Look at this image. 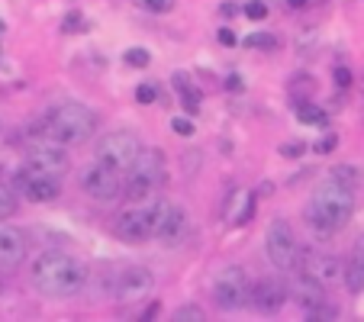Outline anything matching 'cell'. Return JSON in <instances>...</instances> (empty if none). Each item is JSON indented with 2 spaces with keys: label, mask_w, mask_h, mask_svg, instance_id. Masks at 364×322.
I'll use <instances>...</instances> for the list:
<instances>
[{
  "label": "cell",
  "mask_w": 364,
  "mask_h": 322,
  "mask_svg": "<svg viewBox=\"0 0 364 322\" xmlns=\"http://www.w3.org/2000/svg\"><path fill=\"white\" fill-rule=\"evenodd\" d=\"M361 81H364V77H361Z\"/></svg>",
  "instance_id": "40"
},
{
  "label": "cell",
  "mask_w": 364,
  "mask_h": 322,
  "mask_svg": "<svg viewBox=\"0 0 364 322\" xmlns=\"http://www.w3.org/2000/svg\"><path fill=\"white\" fill-rule=\"evenodd\" d=\"M336 145H338V136H336V132H329V136H323L316 145H313V149H316L319 155H329V151L336 149Z\"/></svg>",
  "instance_id": "29"
},
{
  "label": "cell",
  "mask_w": 364,
  "mask_h": 322,
  "mask_svg": "<svg viewBox=\"0 0 364 322\" xmlns=\"http://www.w3.org/2000/svg\"><path fill=\"white\" fill-rule=\"evenodd\" d=\"M332 77H336V84H338V87H351V71L348 68H342V65H338V68H336V75H332Z\"/></svg>",
  "instance_id": "32"
},
{
  "label": "cell",
  "mask_w": 364,
  "mask_h": 322,
  "mask_svg": "<svg viewBox=\"0 0 364 322\" xmlns=\"http://www.w3.org/2000/svg\"><path fill=\"white\" fill-rule=\"evenodd\" d=\"M139 151H142V145H139V139L132 136V132L113 129V132H107V136L97 142L94 158H97V161H103V165H110L113 171L126 174L132 165H136Z\"/></svg>",
  "instance_id": "6"
},
{
  "label": "cell",
  "mask_w": 364,
  "mask_h": 322,
  "mask_svg": "<svg viewBox=\"0 0 364 322\" xmlns=\"http://www.w3.org/2000/svg\"><path fill=\"white\" fill-rule=\"evenodd\" d=\"M26 165L36 168V171H46V174L62 178V174L71 168V161H68V151H65L62 142H55V139H42V142H36L33 149L26 151Z\"/></svg>",
  "instance_id": "12"
},
{
  "label": "cell",
  "mask_w": 364,
  "mask_h": 322,
  "mask_svg": "<svg viewBox=\"0 0 364 322\" xmlns=\"http://www.w3.org/2000/svg\"><path fill=\"white\" fill-rule=\"evenodd\" d=\"M342 281H345V287H348V294H361L364 290V261L351 258L348 264H345Z\"/></svg>",
  "instance_id": "20"
},
{
  "label": "cell",
  "mask_w": 364,
  "mask_h": 322,
  "mask_svg": "<svg viewBox=\"0 0 364 322\" xmlns=\"http://www.w3.org/2000/svg\"><path fill=\"white\" fill-rule=\"evenodd\" d=\"M97 132V113L77 100L55 103L42 119V136L62 145H81Z\"/></svg>",
  "instance_id": "3"
},
{
  "label": "cell",
  "mask_w": 364,
  "mask_h": 322,
  "mask_svg": "<svg viewBox=\"0 0 364 322\" xmlns=\"http://www.w3.org/2000/svg\"><path fill=\"white\" fill-rule=\"evenodd\" d=\"M248 290H252V281H248L245 267L229 264L213 281V300L220 309H239L248 303Z\"/></svg>",
  "instance_id": "9"
},
{
  "label": "cell",
  "mask_w": 364,
  "mask_h": 322,
  "mask_svg": "<svg viewBox=\"0 0 364 322\" xmlns=\"http://www.w3.org/2000/svg\"><path fill=\"white\" fill-rule=\"evenodd\" d=\"M351 258L364 261V235H361V239H358V242H355V254H351Z\"/></svg>",
  "instance_id": "36"
},
{
  "label": "cell",
  "mask_w": 364,
  "mask_h": 322,
  "mask_svg": "<svg viewBox=\"0 0 364 322\" xmlns=\"http://www.w3.org/2000/svg\"><path fill=\"white\" fill-rule=\"evenodd\" d=\"M242 14H245L248 20H268V4H264V0H248L245 7H242Z\"/></svg>",
  "instance_id": "24"
},
{
  "label": "cell",
  "mask_w": 364,
  "mask_h": 322,
  "mask_svg": "<svg viewBox=\"0 0 364 322\" xmlns=\"http://www.w3.org/2000/svg\"><path fill=\"white\" fill-rule=\"evenodd\" d=\"M62 178H55V174H46V171H36V168L23 165L20 171L14 174V187L20 197L33 200V203H48V200H55L58 193H62V184H58Z\"/></svg>",
  "instance_id": "11"
},
{
  "label": "cell",
  "mask_w": 364,
  "mask_h": 322,
  "mask_svg": "<svg viewBox=\"0 0 364 322\" xmlns=\"http://www.w3.org/2000/svg\"><path fill=\"white\" fill-rule=\"evenodd\" d=\"M75 29H84L81 14H68V20H65V33H75Z\"/></svg>",
  "instance_id": "33"
},
{
  "label": "cell",
  "mask_w": 364,
  "mask_h": 322,
  "mask_svg": "<svg viewBox=\"0 0 364 322\" xmlns=\"http://www.w3.org/2000/svg\"><path fill=\"white\" fill-rule=\"evenodd\" d=\"M155 316H159V303H151V306L145 309V319H155Z\"/></svg>",
  "instance_id": "37"
},
{
  "label": "cell",
  "mask_w": 364,
  "mask_h": 322,
  "mask_svg": "<svg viewBox=\"0 0 364 322\" xmlns=\"http://www.w3.org/2000/svg\"><path fill=\"white\" fill-rule=\"evenodd\" d=\"M281 155L284 158H300L303 155V142H284L281 145Z\"/></svg>",
  "instance_id": "31"
},
{
  "label": "cell",
  "mask_w": 364,
  "mask_h": 322,
  "mask_svg": "<svg viewBox=\"0 0 364 322\" xmlns=\"http://www.w3.org/2000/svg\"><path fill=\"white\" fill-rule=\"evenodd\" d=\"M296 117H300V123H306V126H326L329 123V117H326L323 107H316V103H309V100H296Z\"/></svg>",
  "instance_id": "19"
},
{
  "label": "cell",
  "mask_w": 364,
  "mask_h": 322,
  "mask_svg": "<svg viewBox=\"0 0 364 322\" xmlns=\"http://www.w3.org/2000/svg\"><path fill=\"white\" fill-rule=\"evenodd\" d=\"M248 45L252 48H264V52H271V48H277V39L271 33H255L248 36Z\"/></svg>",
  "instance_id": "27"
},
{
  "label": "cell",
  "mask_w": 364,
  "mask_h": 322,
  "mask_svg": "<svg viewBox=\"0 0 364 322\" xmlns=\"http://www.w3.org/2000/svg\"><path fill=\"white\" fill-rule=\"evenodd\" d=\"M220 14L226 16V20H232V16L239 14V7H235V4H229V0H226V4H223V7H220Z\"/></svg>",
  "instance_id": "35"
},
{
  "label": "cell",
  "mask_w": 364,
  "mask_h": 322,
  "mask_svg": "<svg viewBox=\"0 0 364 322\" xmlns=\"http://www.w3.org/2000/svg\"><path fill=\"white\" fill-rule=\"evenodd\" d=\"M187 319L200 322V319H203V309H200V306H181V309H174V322H187Z\"/></svg>",
  "instance_id": "28"
},
{
  "label": "cell",
  "mask_w": 364,
  "mask_h": 322,
  "mask_svg": "<svg viewBox=\"0 0 364 322\" xmlns=\"http://www.w3.org/2000/svg\"><path fill=\"white\" fill-rule=\"evenodd\" d=\"M29 281L42 296L65 300V296H77L84 290L87 271L68 252H42L29 267Z\"/></svg>",
  "instance_id": "2"
},
{
  "label": "cell",
  "mask_w": 364,
  "mask_h": 322,
  "mask_svg": "<svg viewBox=\"0 0 364 322\" xmlns=\"http://www.w3.org/2000/svg\"><path fill=\"white\" fill-rule=\"evenodd\" d=\"M0 58H4V52H0Z\"/></svg>",
  "instance_id": "39"
},
{
  "label": "cell",
  "mask_w": 364,
  "mask_h": 322,
  "mask_svg": "<svg viewBox=\"0 0 364 322\" xmlns=\"http://www.w3.org/2000/svg\"><path fill=\"white\" fill-rule=\"evenodd\" d=\"M151 294H155V277H151V271L142 264L123 267L117 274V281H113V296H117L119 303H129V306L145 303Z\"/></svg>",
  "instance_id": "10"
},
{
  "label": "cell",
  "mask_w": 364,
  "mask_h": 322,
  "mask_svg": "<svg viewBox=\"0 0 364 322\" xmlns=\"http://www.w3.org/2000/svg\"><path fill=\"white\" fill-rule=\"evenodd\" d=\"M296 267H300L303 274L313 277L316 284H323V287H332V284L345 274L342 261L329 252H300V264Z\"/></svg>",
  "instance_id": "13"
},
{
  "label": "cell",
  "mask_w": 364,
  "mask_h": 322,
  "mask_svg": "<svg viewBox=\"0 0 364 322\" xmlns=\"http://www.w3.org/2000/svg\"><path fill=\"white\" fill-rule=\"evenodd\" d=\"M168 210H171V203L161 197H149L145 203H132L129 210H123L117 216L113 232H117V239H123V242L155 239L161 222H165V216H168Z\"/></svg>",
  "instance_id": "4"
},
{
  "label": "cell",
  "mask_w": 364,
  "mask_h": 322,
  "mask_svg": "<svg viewBox=\"0 0 364 322\" xmlns=\"http://www.w3.org/2000/svg\"><path fill=\"white\" fill-rule=\"evenodd\" d=\"M329 178L355 190V184H358V168H355V165H336V168L329 171Z\"/></svg>",
  "instance_id": "22"
},
{
  "label": "cell",
  "mask_w": 364,
  "mask_h": 322,
  "mask_svg": "<svg viewBox=\"0 0 364 322\" xmlns=\"http://www.w3.org/2000/svg\"><path fill=\"white\" fill-rule=\"evenodd\" d=\"M16 213V187L0 181V220H10Z\"/></svg>",
  "instance_id": "21"
},
{
  "label": "cell",
  "mask_w": 364,
  "mask_h": 322,
  "mask_svg": "<svg viewBox=\"0 0 364 322\" xmlns=\"http://www.w3.org/2000/svg\"><path fill=\"white\" fill-rule=\"evenodd\" d=\"M323 284H316L309 274H303L300 267L296 271H290V281H287V294L294 296L300 306H306V313L309 309H316L319 303H326V296H323Z\"/></svg>",
  "instance_id": "15"
},
{
  "label": "cell",
  "mask_w": 364,
  "mask_h": 322,
  "mask_svg": "<svg viewBox=\"0 0 364 322\" xmlns=\"http://www.w3.org/2000/svg\"><path fill=\"white\" fill-rule=\"evenodd\" d=\"M351 213H355V190L329 178L313 190L303 216H306V226L316 239H332L336 232L345 229Z\"/></svg>",
  "instance_id": "1"
},
{
  "label": "cell",
  "mask_w": 364,
  "mask_h": 322,
  "mask_svg": "<svg viewBox=\"0 0 364 322\" xmlns=\"http://www.w3.org/2000/svg\"><path fill=\"white\" fill-rule=\"evenodd\" d=\"M132 7L145 10V14H168L174 7V0H132Z\"/></svg>",
  "instance_id": "23"
},
{
  "label": "cell",
  "mask_w": 364,
  "mask_h": 322,
  "mask_svg": "<svg viewBox=\"0 0 364 322\" xmlns=\"http://www.w3.org/2000/svg\"><path fill=\"white\" fill-rule=\"evenodd\" d=\"M290 7H303V4H306V0H287Z\"/></svg>",
  "instance_id": "38"
},
{
  "label": "cell",
  "mask_w": 364,
  "mask_h": 322,
  "mask_svg": "<svg viewBox=\"0 0 364 322\" xmlns=\"http://www.w3.org/2000/svg\"><path fill=\"white\" fill-rule=\"evenodd\" d=\"M136 100L145 103V107H149V103H155V100H159V84H151V81L139 84V87H136Z\"/></svg>",
  "instance_id": "26"
},
{
  "label": "cell",
  "mask_w": 364,
  "mask_h": 322,
  "mask_svg": "<svg viewBox=\"0 0 364 322\" xmlns=\"http://www.w3.org/2000/svg\"><path fill=\"white\" fill-rule=\"evenodd\" d=\"M171 84H174V90H178V97H181V100H184V107H187V110H191V113H197V107H200V90L191 84V77H187L184 71H178V75L171 77Z\"/></svg>",
  "instance_id": "18"
},
{
  "label": "cell",
  "mask_w": 364,
  "mask_h": 322,
  "mask_svg": "<svg viewBox=\"0 0 364 322\" xmlns=\"http://www.w3.org/2000/svg\"><path fill=\"white\" fill-rule=\"evenodd\" d=\"M264 252H268V261L277 267V271L290 274V271H296V264H300V252H303V248L296 245L294 229H290L287 222H284V220H271L268 222V232H264Z\"/></svg>",
  "instance_id": "7"
},
{
  "label": "cell",
  "mask_w": 364,
  "mask_h": 322,
  "mask_svg": "<svg viewBox=\"0 0 364 322\" xmlns=\"http://www.w3.org/2000/svg\"><path fill=\"white\" fill-rule=\"evenodd\" d=\"M168 181V165L165 155L159 149H142L136 158V165L126 171L123 193L129 197V203H145L149 197H155L161 184Z\"/></svg>",
  "instance_id": "5"
},
{
  "label": "cell",
  "mask_w": 364,
  "mask_h": 322,
  "mask_svg": "<svg viewBox=\"0 0 364 322\" xmlns=\"http://www.w3.org/2000/svg\"><path fill=\"white\" fill-rule=\"evenodd\" d=\"M187 226H191V222H187V213L181 210V206H171L155 239H159L161 245H168V248H178L181 242L187 239Z\"/></svg>",
  "instance_id": "17"
},
{
  "label": "cell",
  "mask_w": 364,
  "mask_h": 322,
  "mask_svg": "<svg viewBox=\"0 0 364 322\" xmlns=\"http://www.w3.org/2000/svg\"><path fill=\"white\" fill-rule=\"evenodd\" d=\"M287 296H290L287 284L277 281V277H258V281L252 284V290H248V303H252L255 309H262V313H274V309H281Z\"/></svg>",
  "instance_id": "14"
},
{
  "label": "cell",
  "mask_w": 364,
  "mask_h": 322,
  "mask_svg": "<svg viewBox=\"0 0 364 322\" xmlns=\"http://www.w3.org/2000/svg\"><path fill=\"white\" fill-rule=\"evenodd\" d=\"M171 129L174 132H178V136H193V123H191V119H171Z\"/></svg>",
  "instance_id": "30"
},
{
  "label": "cell",
  "mask_w": 364,
  "mask_h": 322,
  "mask_svg": "<svg viewBox=\"0 0 364 322\" xmlns=\"http://www.w3.org/2000/svg\"><path fill=\"white\" fill-rule=\"evenodd\" d=\"M123 58H126V65H129V68H149V62H151V55L145 52V48H129Z\"/></svg>",
  "instance_id": "25"
},
{
  "label": "cell",
  "mask_w": 364,
  "mask_h": 322,
  "mask_svg": "<svg viewBox=\"0 0 364 322\" xmlns=\"http://www.w3.org/2000/svg\"><path fill=\"white\" fill-rule=\"evenodd\" d=\"M77 184H81V190L87 193L90 200H97V203H113V200H119V193H123L119 171H113V168L103 165V161H94V165L81 168Z\"/></svg>",
  "instance_id": "8"
},
{
  "label": "cell",
  "mask_w": 364,
  "mask_h": 322,
  "mask_svg": "<svg viewBox=\"0 0 364 322\" xmlns=\"http://www.w3.org/2000/svg\"><path fill=\"white\" fill-rule=\"evenodd\" d=\"M26 258V239L20 229L0 222V271H14Z\"/></svg>",
  "instance_id": "16"
},
{
  "label": "cell",
  "mask_w": 364,
  "mask_h": 322,
  "mask_svg": "<svg viewBox=\"0 0 364 322\" xmlns=\"http://www.w3.org/2000/svg\"><path fill=\"white\" fill-rule=\"evenodd\" d=\"M216 39H220L223 45H235V42H239V39H235L232 29H220V33H216Z\"/></svg>",
  "instance_id": "34"
}]
</instances>
